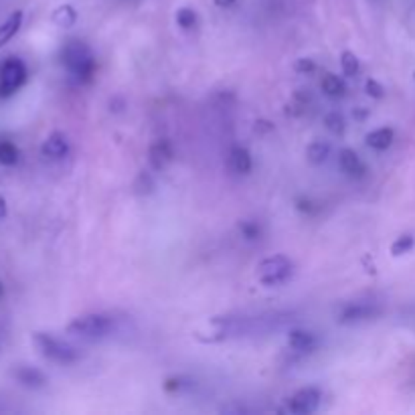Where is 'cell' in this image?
Segmentation results:
<instances>
[{
	"mask_svg": "<svg viewBox=\"0 0 415 415\" xmlns=\"http://www.w3.org/2000/svg\"><path fill=\"white\" fill-rule=\"evenodd\" d=\"M325 124L332 134H343L344 132V118L339 111H330L325 118Z\"/></svg>",
	"mask_w": 415,
	"mask_h": 415,
	"instance_id": "cell-24",
	"label": "cell"
},
{
	"mask_svg": "<svg viewBox=\"0 0 415 415\" xmlns=\"http://www.w3.org/2000/svg\"><path fill=\"white\" fill-rule=\"evenodd\" d=\"M69 152V142H67V136L61 134V132H53L47 136V140L41 146V154L45 158H51V161H61L65 158Z\"/></svg>",
	"mask_w": 415,
	"mask_h": 415,
	"instance_id": "cell-10",
	"label": "cell"
},
{
	"mask_svg": "<svg viewBox=\"0 0 415 415\" xmlns=\"http://www.w3.org/2000/svg\"><path fill=\"white\" fill-rule=\"evenodd\" d=\"M213 2H215L219 8H229V6L233 4L235 0H213Z\"/></svg>",
	"mask_w": 415,
	"mask_h": 415,
	"instance_id": "cell-29",
	"label": "cell"
},
{
	"mask_svg": "<svg viewBox=\"0 0 415 415\" xmlns=\"http://www.w3.org/2000/svg\"><path fill=\"white\" fill-rule=\"evenodd\" d=\"M177 25L181 27L182 31H193L199 25V17H197V13L193 8H186L184 6V8L177 11Z\"/></svg>",
	"mask_w": 415,
	"mask_h": 415,
	"instance_id": "cell-20",
	"label": "cell"
},
{
	"mask_svg": "<svg viewBox=\"0 0 415 415\" xmlns=\"http://www.w3.org/2000/svg\"><path fill=\"white\" fill-rule=\"evenodd\" d=\"M114 330V318L104 312H91V314H83L73 318L67 332L81 339V341H100L106 339L109 332Z\"/></svg>",
	"mask_w": 415,
	"mask_h": 415,
	"instance_id": "cell-2",
	"label": "cell"
},
{
	"mask_svg": "<svg viewBox=\"0 0 415 415\" xmlns=\"http://www.w3.org/2000/svg\"><path fill=\"white\" fill-rule=\"evenodd\" d=\"M172 156H175V150L168 138H158L148 148V161L154 170H163L166 164H170Z\"/></svg>",
	"mask_w": 415,
	"mask_h": 415,
	"instance_id": "cell-9",
	"label": "cell"
},
{
	"mask_svg": "<svg viewBox=\"0 0 415 415\" xmlns=\"http://www.w3.org/2000/svg\"><path fill=\"white\" fill-rule=\"evenodd\" d=\"M27 65L18 57H6L0 61V100L15 95L27 83Z\"/></svg>",
	"mask_w": 415,
	"mask_h": 415,
	"instance_id": "cell-5",
	"label": "cell"
},
{
	"mask_svg": "<svg viewBox=\"0 0 415 415\" xmlns=\"http://www.w3.org/2000/svg\"><path fill=\"white\" fill-rule=\"evenodd\" d=\"M339 164H341L344 175H348V177H353V179H361L362 175L367 172V166H365V163L361 161V156H359L355 150H351V148H343V150H341V154H339Z\"/></svg>",
	"mask_w": 415,
	"mask_h": 415,
	"instance_id": "cell-11",
	"label": "cell"
},
{
	"mask_svg": "<svg viewBox=\"0 0 415 415\" xmlns=\"http://www.w3.org/2000/svg\"><path fill=\"white\" fill-rule=\"evenodd\" d=\"M341 67H343V73L346 77H355L359 73V69H361L359 57L353 51H343V55H341Z\"/></svg>",
	"mask_w": 415,
	"mask_h": 415,
	"instance_id": "cell-21",
	"label": "cell"
},
{
	"mask_svg": "<svg viewBox=\"0 0 415 415\" xmlns=\"http://www.w3.org/2000/svg\"><path fill=\"white\" fill-rule=\"evenodd\" d=\"M393 140H395L393 128H377V130H373L365 136V142L373 150H387L389 146L393 144Z\"/></svg>",
	"mask_w": 415,
	"mask_h": 415,
	"instance_id": "cell-13",
	"label": "cell"
},
{
	"mask_svg": "<svg viewBox=\"0 0 415 415\" xmlns=\"http://www.w3.org/2000/svg\"><path fill=\"white\" fill-rule=\"evenodd\" d=\"M379 314V306L375 302H362V300H357V302H348L341 306V310L336 312V320L341 325H359V322H365L373 316Z\"/></svg>",
	"mask_w": 415,
	"mask_h": 415,
	"instance_id": "cell-6",
	"label": "cell"
},
{
	"mask_svg": "<svg viewBox=\"0 0 415 415\" xmlns=\"http://www.w3.org/2000/svg\"><path fill=\"white\" fill-rule=\"evenodd\" d=\"M53 22L61 29H69L77 22V11L73 8L72 4H63V6L55 8Z\"/></svg>",
	"mask_w": 415,
	"mask_h": 415,
	"instance_id": "cell-17",
	"label": "cell"
},
{
	"mask_svg": "<svg viewBox=\"0 0 415 415\" xmlns=\"http://www.w3.org/2000/svg\"><path fill=\"white\" fill-rule=\"evenodd\" d=\"M33 344L35 348L47 359V361L57 362V365H73L81 359L79 351L73 344L65 343L57 339L49 332H35L33 334Z\"/></svg>",
	"mask_w": 415,
	"mask_h": 415,
	"instance_id": "cell-3",
	"label": "cell"
},
{
	"mask_svg": "<svg viewBox=\"0 0 415 415\" xmlns=\"http://www.w3.org/2000/svg\"><path fill=\"white\" fill-rule=\"evenodd\" d=\"M294 275V261L286 255H270L259 261L257 266V280L264 286H282Z\"/></svg>",
	"mask_w": 415,
	"mask_h": 415,
	"instance_id": "cell-4",
	"label": "cell"
},
{
	"mask_svg": "<svg viewBox=\"0 0 415 415\" xmlns=\"http://www.w3.org/2000/svg\"><path fill=\"white\" fill-rule=\"evenodd\" d=\"M11 375L18 385L27 387V389H43L47 385V375L41 369L31 367V365H17L11 371Z\"/></svg>",
	"mask_w": 415,
	"mask_h": 415,
	"instance_id": "cell-8",
	"label": "cell"
},
{
	"mask_svg": "<svg viewBox=\"0 0 415 415\" xmlns=\"http://www.w3.org/2000/svg\"><path fill=\"white\" fill-rule=\"evenodd\" d=\"M63 65L79 81H90L95 72V59L91 49L83 41H67V45L61 51Z\"/></svg>",
	"mask_w": 415,
	"mask_h": 415,
	"instance_id": "cell-1",
	"label": "cell"
},
{
	"mask_svg": "<svg viewBox=\"0 0 415 415\" xmlns=\"http://www.w3.org/2000/svg\"><path fill=\"white\" fill-rule=\"evenodd\" d=\"M164 389H166L168 393L181 391V389H182V379H181V377H170V379H166V383H164Z\"/></svg>",
	"mask_w": 415,
	"mask_h": 415,
	"instance_id": "cell-27",
	"label": "cell"
},
{
	"mask_svg": "<svg viewBox=\"0 0 415 415\" xmlns=\"http://www.w3.org/2000/svg\"><path fill=\"white\" fill-rule=\"evenodd\" d=\"M4 296V286H2V282H0V298Z\"/></svg>",
	"mask_w": 415,
	"mask_h": 415,
	"instance_id": "cell-30",
	"label": "cell"
},
{
	"mask_svg": "<svg viewBox=\"0 0 415 415\" xmlns=\"http://www.w3.org/2000/svg\"><path fill=\"white\" fill-rule=\"evenodd\" d=\"M6 213H8V209H6V200H4V197L0 195V219H4Z\"/></svg>",
	"mask_w": 415,
	"mask_h": 415,
	"instance_id": "cell-28",
	"label": "cell"
},
{
	"mask_svg": "<svg viewBox=\"0 0 415 415\" xmlns=\"http://www.w3.org/2000/svg\"><path fill=\"white\" fill-rule=\"evenodd\" d=\"M316 344H318V341L310 330L296 328L288 334V346L294 353H312L316 348Z\"/></svg>",
	"mask_w": 415,
	"mask_h": 415,
	"instance_id": "cell-12",
	"label": "cell"
},
{
	"mask_svg": "<svg viewBox=\"0 0 415 415\" xmlns=\"http://www.w3.org/2000/svg\"><path fill=\"white\" fill-rule=\"evenodd\" d=\"M322 393L316 387H304L288 399V411L294 415L314 414L320 407Z\"/></svg>",
	"mask_w": 415,
	"mask_h": 415,
	"instance_id": "cell-7",
	"label": "cell"
},
{
	"mask_svg": "<svg viewBox=\"0 0 415 415\" xmlns=\"http://www.w3.org/2000/svg\"><path fill=\"white\" fill-rule=\"evenodd\" d=\"M294 69H296L298 73H302V75H310V73L316 69V63H314L312 59H308V57H302V59H298V61H296Z\"/></svg>",
	"mask_w": 415,
	"mask_h": 415,
	"instance_id": "cell-25",
	"label": "cell"
},
{
	"mask_svg": "<svg viewBox=\"0 0 415 415\" xmlns=\"http://www.w3.org/2000/svg\"><path fill=\"white\" fill-rule=\"evenodd\" d=\"M252 154H250V150L247 148H241V146H237L231 150V168H233L235 172H239V175H247L250 170H252Z\"/></svg>",
	"mask_w": 415,
	"mask_h": 415,
	"instance_id": "cell-16",
	"label": "cell"
},
{
	"mask_svg": "<svg viewBox=\"0 0 415 415\" xmlns=\"http://www.w3.org/2000/svg\"><path fill=\"white\" fill-rule=\"evenodd\" d=\"M20 158V152L15 142L11 140H0V164L2 166H15Z\"/></svg>",
	"mask_w": 415,
	"mask_h": 415,
	"instance_id": "cell-19",
	"label": "cell"
},
{
	"mask_svg": "<svg viewBox=\"0 0 415 415\" xmlns=\"http://www.w3.org/2000/svg\"><path fill=\"white\" fill-rule=\"evenodd\" d=\"M22 18H25L22 17V11H15L13 15L6 17L4 22H0V49H2L8 41H13V36L20 31Z\"/></svg>",
	"mask_w": 415,
	"mask_h": 415,
	"instance_id": "cell-14",
	"label": "cell"
},
{
	"mask_svg": "<svg viewBox=\"0 0 415 415\" xmlns=\"http://www.w3.org/2000/svg\"><path fill=\"white\" fill-rule=\"evenodd\" d=\"M320 88H322V91H325L328 97H332V100L343 97L344 93H346L344 81L339 75H334V73H325V77H322V81H320Z\"/></svg>",
	"mask_w": 415,
	"mask_h": 415,
	"instance_id": "cell-15",
	"label": "cell"
},
{
	"mask_svg": "<svg viewBox=\"0 0 415 415\" xmlns=\"http://www.w3.org/2000/svg\"><path fill=\"white\" fill-rule=\"evenodd\" d=\"M415 247V237L414 235H401L397 237L395 241H393V245H391V255L393 257H399V255H405V253H409Z\"/></svg>",
	"mask_w": 415,
	"mask_h": 415,
	"instance_id": "cell-22",
	"label": "cell"
},
{
	"mask_svg": "<svg viewBox=\"0 0 415 415\" xmlns=\"http://www.w3.org/2000/svg\"><path fill=\"white\" fill-rule=\"evenodd\" d=\"M328 154H330V146L322 142V140H316V142H312L306 148V158L310 164L326 163Z\"/></svg>",
	"mask_w": 415,
	"mask_h": 415,
	"instance_id": "cell-18",
	"label": "cell"
},
{
	"mask_svg": "<svg viewBox=\"0 0 415 415\" xmlns=\"http://www.w3.org/2000/svg\"><path fill=\"white\" fill-rule=\"evenodd\" d=\"M365 90H367V93H369L371 97H375V100H381V97L385 95L383 86H381L379 81H375V79H369V81L365 83Z\"/></svg>",
	"mask_w": 415,
	"mask_h": 415,
	"instance_id": "cell-26",
	"label": "cell"
},
{
	"mask_svg": "<svg viewBox=\"0 0 415 415\" xmlns=\"http://www.w3.org/2000/svg\"><path fill=\"white\" fill-rule=\"evenodd\" d=\"M239 231H241V235H243L247 241H255V239H259V235H261V227H259L257 221H241V223H239Z\"/></svg>",
	"mask_w": 415,
	"mask_h": 415,
	"instance_id": "cell-23",
	"label": "cell"
}]
</instances>
